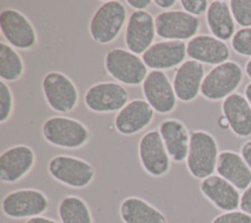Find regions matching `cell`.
Wrapping results in <instances>:
<instances>
[{
	"instance_id": "obj_22",
	"label": "cell",
	"mask_w": 251,
	"mask_h": 223,
	"mask_svg": "<svg viewBox=\"0 0 251 223\" xmlns=\"http://www.w3.org/2000/svg\"><path fill=\"white\" fill-rule=\"evenodd\" d=\"M223 116L227 120L230 130L237 137L251 135V106L239 93H232L223 100Z\"/></svg>"
},
{
	"instance_id": "obj_35",
	"label": "cell",
	"mask_w": 251,
	"mask_h": 223,
	"mask_svg": "<svg viewBox=\"0 0 251 223\" xmlns=\"http://www.w3.org/2000/svg\"><path fill=\"white\" fill-rule=\"evenodd\" d=\"M240 155L251 170V140H247L242 144L240 149Z\"/></svg>"
},
{
	"instance_id": "obj_12",
	"label": "cell",
	"mask_w": 251,
	"mask_h": 223,
	"mask_svg": "<svg viewBox=\"0 0 251 223\" xmlns=\"http://www.w3.org/2000/svg\"><path fill=\"white\" fill-rule=\"evenodd\" d=\"M0 28L8 44L15 49L30 50L37 43V34L30 21L12 8L0 13Z\"/></svg>"
},
{
	"instance_id": "obj_25",
	"label": "cell",
	"mask_w": 251,
	"mask_h": 223,
	"mask_svg": "<svg viewBox=\"0 0 251 223\" xmlns=\"http://www.w3.org/2000/svg\"><path fill=\"white\" fill-rule=\"evenodd\" d=\"M206 23L212 35L223 40H229L235 33L234 20L226 1H212L206 12Z\"/></svg>"
},
{
	"instance_id": "obj_34",
	"label": "cell",
	"mask_w": 251,
	"mask_h": 223,
	"mask_svg": "<svg viewBox=\"0 0 251 223\" xmlns=\"http://www.w3.org/2000/svg\"><path fill=\"white\" fill-rule=\"evenodd\" d=\"M126 4L136 11H145L153 1L151 0H126Z\"/></svg>"
},
{
	"instance_id": "obj_8",
	"label": "cell",
	"mask_w": 251,
	"mask_h": 223,
	"mask_svg": "<svg viewBox=\"0 0 251 223\" xmlns=\"http://www.w3.org/2000/svg\"><path fill=\"white\" fill-rule=\"evenodd\" d=\"M42 90L48 106L57 113H69L78 103L77 87L67 75L61 72L47 73L42 80Z\"/></svg>"
},
{
	"instance_id": "obj_4",
	"label": "cell",
	"mask_w": 251,
	"mask_h": 223,
	"mask_svg": "<svg viewBox=\"0 0 251 223\" xmlns=\"http://www.w3.org/2000/svg\"><path fill=\"white\" fill-rule=\"evenodd\" d=\"M47 169L54 180L73 189L86 188L95 177V169L92 164L67 154L52 157L48 162Z\"/></svg>"
},
{
	"instance_id": "obj_21",
	"label": "cell",
	"mask_w": 251,
	"mask_h": 223,
	"mask_svg": "<svg viewBox=\"0 0 251 223\" xmlns=\"http://www.w3.org/2000/svg\"><path fill=\"white\" fill-rule=\"evenodd\" d=\"M158 131L172 161L176 163L185 161L190 140L186 126L178 119L168 118L160 123Z\"/></svg>"
},
{
	"instance_id": "obj_33",
	"label": "cell",
	"mask_w": 251,
	"mask_h": 223,
	"mask_svg": "<svg viewBox=\"0 0 251 223\" xmlns=\"http://www.w3.org/2000/svg\"><path fill=\"white\" fill-rule=\"evenodd\" d=\"M239 208L241 211L251 215V184L240 195Z\"/></svg>"
},
{
	"instance_id": "obj_19",
	"label": "cell",
	"mask_w": 251,
	"mask_h": 223,
	"mask_svg": "<svg viewBox=\"0 0 251 223\" xmlns=\"http://www.w3.org/2000/svg\"><path fill=\"white\" fill-rule=\"evenodd\" d=\"M186 53L191 60L215 66L226 62L230 55L225 41L209 34H198L188 40Z\"/></svg>"
},
{
	"instance_id": "obj_38",
	"label": "cell",
	"mask_w": 251,
	"mask_h": 223,
	"mask_svg": "<svg viewBox=\"0 0 251 223\" xmlns=\"http://www.w3.org/2000/svg\"><path fill=\"white\" fill-rule=\"evenodd\" d=\"M244 94H245V98L247 99V101L249 102L250 106H251V83H249L244 89Z\"/></svg>"
},
{
	"instance_id": "obj_1",
	"label": "cell",
	"mask_w": 251,
	"mask_h": 223,
	"mask_svg": "<svg viewBox=\"0 0 251 223\" xmlns=\"http://www.w3.org/2000/svg\"><path fill=\"white\" fill-rule=\"evenodd\" d=\"M219 145L210 133L195 130L190 133L186 168L189 174L198 180L212 176L219 158Z\"/></svg>"
},
{
	"instance_id": "obj_29",
	"label": "cell",
	"mask_w": 251,
	"mask_h": 223,
	"mask_svg": "<svg viewBox=\"0 0 251 223\" xmlns=\"http://www.w3.org/2000/svg\"><path fill=\"white\" fill-rule=\"evenodd\" d=\"M14 110V96L7 83L0 81V122L6 123Z\"/></svg>"
},
{
	"instance_id": "obj_28",
	"label": "cell",
	"mask_w": 251,
	"mask_h": 223,
	"mask_svg": "<svg viewBox=\"0 0 251 223\" xmlns=\"http://www.w3.org/2000/svg\"><path fill=\"white\" fill-rule=\"evenodd\" d=\"M228 4L234 22L243 28H251V0H231Z\"/></svg>"
},
{
	"instance_id": "obj_20",
	"label": "cell",
	"mask_w": 251,
	"mask_h": 223,
	"mask_svg": "<svg viewBox=\"0 0 251 223\" xmlns=\"http://www.w3.org/2000/svg\"><path fill=\"white\" fill-rule=\"evenodd\" d=\"M199 189L201 194L220 210L227 212L239 207L238 190L219 175H212L201 180Z\"/></svg>"
},
{
	"instance_id": "obj_26",
	"label": "cell",
	"mask_w": 251,
	"mask_h": 223,
	"mask_svg": "<svg viewBox=\"0 0 251 223\" xmlns=\"http://www.w3.org/2000/svg\"><path fill=\"white\" fill-rule=\"evenodd\" d=\"M61 223H94L88 204L77 195L64 196L58 204Z\"/></svg>"
},
{
	"instance_id": "obj_40",
	"label": "cell",
	"mask_w": 251,
	"mask_h": 223,
	"mask_svg": "<svg viewBox=\"0 0 251 223\" xmlns=\"http://www.w3.org/2000/svg\"><path fill=\"white\" fill-rule=\"evenodd\" d=\"M245 73L249 79H251V59L245 65Z\"/></svg>"
},
{
	"instance_id": "obj_15",
	"label": "cell",
	"mask_w": 251,
	"mask_h": 223,
	"mask_svg": "<svg viewBox=\"0 0 251 223\" xmlns=\"http://www.w3.org/2000/svg\"><path fill=\"white\" fill-rule=\"evenodd\" d=\"M156 36L155 18L147 11H134L130 14L125 32V43L128 51L143 54Z\"/></svg>"
},
{
	"instance_id": "obj_3",
	"label": "cell",
	"mask_w": 251,
	"mask_h": 223,
	"mask_svg": "<svg viewBox=\"0 0 251 223\" xmlns=\"http://www.w3.org/2000/svg\"><path fill=\"white\" fill-rule=\"evenodd\" d=\"M126 6L116 0L102 3L89 23V32L98 44L112 43L121 33L126 21Z\"/></svg>"
},
{
	"instance_id": "obj_9",
	"label": "cell",
	"mask_w": 251,
	"mask_h": 223,
	"mask_svg": "<svg viewBox=\"0 0 251 223\" xmlns=\"http://www.w3.org/2000/svg\"><path fill=\"white\" fill-rule=\"evenodd\" d=\"M200 21L183 10H168L155 17L156 34L165 40L183 41L196 36Z\"/></svg>"
},
{
	"instance_id": "obj_31",
	"label": "cell",
	"mask_w": 251,
	"mask_h": 223,
	"mask_svg": "<svg viewBox=\"0 0 251 223\" xmlns=\"http://www.w3.org/2000/svg\"><path fill=\"white\" fill-rule=\"evenodd\" d=\"M211 223H251V215L241 210L227 211L216 216Z\"/></svg>"
},
{
	"instance_id": "obj_6",
	"label": "cell",
	"mask_w": 251,
	"mask_h": 223,
	"mask_svg": "<svg viewBox=\"0 0 251 223\" xmlns=\"http://www.w3.org/2000/svg\"><path fill=\"white\" fill-rule=\"evenodd\" d=\"M107 73L118 83L138 85L145 80L148 71L142 58L124 48H113L105 56Z\"/></svg>"
},
{
	"instance_id": "obj_30",
	"label": "cell",
	"mask_w": 251,
	"mask_h": 223,
	"mask_svg": "<svg viewBox=\"0 0 251 223\" xmlns=\"http://www.w3.org/2000/svg\"><path fill=\"white\" fill-rule=\"evenodd\" d=\"M231 47L237 54L251 57V28H240L235 31L231 38Z\"/></svg>"
},
{
	"instance_id": "obj_27",
	"label": "cell",
	"mask_w": 251,
	"mask_h": 223,
	"mask_svg": "<svg viewBox=\"0 0 251 223\" xmlns=\"http://www.w3.org/2000/svg\"><path fill=\"white\" fill-rule=\"evenodd\" d=\"M25 70L20 53L10 44L0 42V78L5 83L19 81Z\"/></svg>"
},
{
	"instance_id": "obj_7",
	"label": "cell",
	"mask_w": 251,
	"mask_h": 223,
	"mask_svg": "<svg viewBox=\"0 0 251 223\" xmlns=\"http://www.w3.org/2000/svg\"><path fill=\"white\" fill-rule=\"evenodd\" d=\"M2 212L12 219H29L47 211L49 199L37 189H19L7 194L1 203Z\"/></svg>"
},
{
	"instance_id": "obj_16",
	"label": "cell",
	"mask_w": 251,
	"mask_h": 223,
	"mask_svg": "<svg viewBox=\"0 0 251 223\" xmlns=\"http://www.w3.org/2000/svg\"><path fill=\"white\" fill-rule=\"evenodd\" d=\"M186 43L178 40H164L153 43L143 54L147 68L155 71L179 67L186 57Z\"/></svg>"
},
{
	"instance_id": "obj_37",
	"label": "cell",
	"mask_w": 251,
	"mask_h": 223,
	"mask_svg": "<svg viewBox=\"0 0 251 223\" xmlns=\"http://www.w3.org/2000/svg\"><path fill=\"white\" fill-rule=\"evenodd\" d=\"M153 3L157 7L168 11V9H171L172 7H174L176 5V0H154Z\"/></svg>"
},
{
	"instance_id": "obj_18",
	"label": "cell",
	"mask_w": 251,
	"mask_h": 223,
	"mask_svg": "<svg viewBox=\"0 0 251 223\" xmlns=\"http://www.w3.org/2000/svg\"><path fill=\"white\" fill-rule=\"evenodd\" d=\"M205 77L203 64L195 60H186L176 68L173 79L176 96L181 102H190L200 93Z\"/></svg>"
},
{
	"instance_id": "obj_2",
	"label": "cell",
	"mask_w": 251,
	"mask_h": 223,
	"mask_svg": "<svg viewBox=\"0 0 251 223\" xmlns=\"http://www.w3.org/2000/svg\"><path fill=\"white\" fill-rule=\"evenodd\" d=\"M41 133L48 143L65 149L80 148L90 138L89 130L82 122L66 116H54L45 120Z\"/></svg>"
},
{
	"instance_id": "obj_32",
	"label": "cell",
	"mask_w": 251,
	"mask_h": 223,
	"mask_svg": "<svg viewBox=\"0 0 251 223\" xmlns=\"http://www.w3.org/2000/svg\"><path fill=\"white\" fill-rule=\"evenodd\" d=\"M179 4L184 12L195 17L206 13L210 5L207 0H180Z\"/></svg>"
},
{
	"instance_id": "obj_10",
	"label": "cell",
	"mask_w": 251,
	"mask_h": 223,
	"mask_svg": "<svg viewBox=\"0 0 251 223\" xmlns=\"http://www.w3.org/2000/svg\"><path fill=\"white\" fill-rule=\"evenodd\" d=\"M138 156L142 168L152 177H164L171 169L172 159L158 130H150L141 137Z\"/></svg>"
},
{
	"instance_id": "obj_39",
	"label": "cell",
	"mask_w": 251,
	"mask_h": 223,
	"mask_svg": "<svg viewBox=\"0 0 251 223\" xmlns=\"http://www.w3.org/2000/svg\"><path fill=\"white\" fill-rule=\"evenodd\" d=\"M219 125L223 128V129H226V128H229V125H228V122H227V120L224 117V116H222L221 118H220V120H219Z\"/></svg>"
},
{
	"instance_id": "obj_17",
	"label": "cell",
	"mask_w": 251,
	"mask_h": 223,
	"mask_svg": "<svg viewBox=\"0 0 251 223\" xmlns=\"http://www.w3.org/2000/svg\"><path fill=\"white\" fill-rule=\"evenodd\" d=\"M154 112L146 100L132 99L116 115L115 128L124 136L135 135L151 124L154 119Z\"/></svg>"
},
{
	"instance_id": "obj_24",
	"label": "cell",
	"mask_w": 251,
	"mask_h": 223,
	"mask_svg": "<svg viewBox=\"0 0 251 223\" xmlns=\"http://www.w3.org/2000/svg\"><path fill=\"white\" fill-rule=\"evenodd\" d=\"M119 213L124 223H167L160 209L138 196L126 197L120 204Z\"/></svg>"
},
{
	"instance_id": "obj_14",
	"label": "cell",
	"mask_w": 251,
	"mask_h": 223,
	"mask_svg": "<svg viewBox=\"0 0 251 223\" xmlns=\"http://www.w3.org/2000/svg\"><path fill=\"white\" fill-rule=\"evenodd\" d=\"M35 160V152L28 145L9 147L0 155V181L6 184L21 181L31 171Z\"/></svg>"
},
{
	"instance_id": "obj_36",
	"label": "cell",
	"mask_w": 251,
	"mask_h": 223,
	"mask_svg": "<svg viewBox=\"0 0 251 223\" xmlns=\"http://www.w3.org/2000/svg\"><path fill=\"white\" fill-rule=\"evenodd\" d=\"M25 223H61V222H58L55 219L40 215V216H36V217H32V218L27 219L25 221Z\"/></svg>"
},
{
	"instance_id": "obj_23",
	"label": "cell",
	"mask_w": 251,
	"mask_h": 223,
	"mask_svg": "<svg viewBox=\"0 0 251 223\" xmlns=\"http://www.w3.org/2000/svg\"><path fill=\"white\" fill-rule=\"evenodd\" d=\"M216 171L237 190H246L251 184V170L242 156L231 150L220 152Z\"/></svg>"
},
{
	"instance_id": "obj_5",
	"label": "cell",
	"mask_w": 251,
	"mask_h": 223,
	"mask_svg": "<svg viewBox=\"0 0 251 223\" xmlns=\"http://www.w3.org/2000/svg\"><path fill=\"white\" fill-rule=\"evenodd\" d=\"M243 71L234 61H226L212 68L205 75L200 93L211 101L226 99L240 85Z\"/></svg>"
},
{
	"instance_id": "obj_11",
	"label": "cell",
	"mask_w": 251,
	"mask_h": 223,
	"mask_svg": "<svg viewBox=\"0 0 251 223\" xmlns=\"http://www.w3.org/2000/svg\"><path fill=\"white\" fill-rule=\"evenodd\" d=\"M85 106L94 113L119 112L128 103L126 87L116 82H101L91 85L84 94Z\"/></svg>"
},
{
	"instance_id": "obj_13",
	"label": "cell",
	"mask_w": 251,
	"mask_h": 223,
	"mask_svg": "<svg viewBox=\"0 0 251 223\" xmlns=\"http://www.w3.org/2000/svg\"><path fill=\"white\" fill-rule=\"evenodd\" d=\"M145 100L155 112L161 115L172 113L177 104L173 84L163 71H150L142 83Z\"/></svg>"
}]
</instances>
